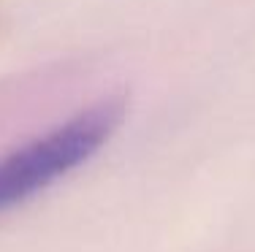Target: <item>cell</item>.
I'll return each mask as SVG.
<instances>
[{"label": "cell", "mask_w": 255, "mask_h": 252, "mask_svg": "<svg viewBox=\"0 0 255 252\" xmlns=\"http://www.w3.org/2000/svg\"><path fill=\"white\" fill-rule=\"evenodd\" d=\"M123 117L125 100L109 98L5 152L0 158V214L84 166L114 136Z\"/></svg>", "instance_id": "1"}]
</instances>
